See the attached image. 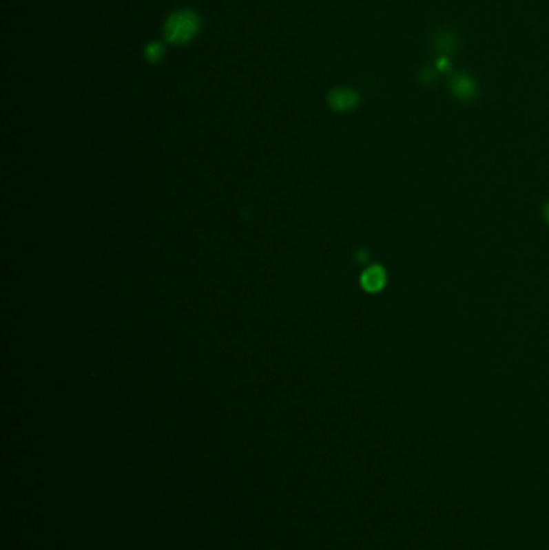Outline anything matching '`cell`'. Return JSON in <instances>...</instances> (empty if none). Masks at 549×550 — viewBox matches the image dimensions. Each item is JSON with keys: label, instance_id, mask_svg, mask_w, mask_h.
Listing matches in <instances>:
<instances>
[{"label": "cell", "instance_id": "obj_8", "mask_svg": "<svg viewBox=\"0 0 549 550\" xmlns=\"http://www.w3.org/2000/svg\"><path fill=\"white\" fill-rule=\"evenodd\" d=\"M438 71L435 70V68H424L422 71H421V81L424 84H432V83H435L437 81V78H438Z\"/></svg>", "mask_w": 549, "mask_h": 550}, {"label": "cell", "instance_id": "obj_9", "mask_svg": "<svg viewBox=\"0 0 549 550\" xmlns=\"http://www.w3.org/2000/svg\"><path fill=\"white\" fill-rule=\"evenodd\" d=\"M544 219H546V222L549 224V202L544 204Z\"/></svg>", "mask_w": 549, "mask_h": 550}, {"label": "cell", "instance_id": "obj_4", "mask_svg": "<svg viewBox=\"0 0 549 550\" xmlns=\"http://www.w3.org/2000/svg\"><path fill=\"white\" fill-rule=\"evenodd\" d=\"M386 284V272L382 266L372 264L362 272L361 275V285L362 288L369 293H377L384 288Z\"/></svg>", "mask_w": 549, "mask_h": 550}, {"label": "cell", "instance_id": "obj_2", "mask_svg": "<svg viewBox=\"0 0 549 550\" xmlns=\"http://www.w3.org/2000/svg\"><path fill=\"white\" fill-rule=\"evenodd\" d=\"M329 107L337 113H348L351 109H355L360 103V97L355 90L348 87H337L333 89L327 97Z\"/></svg>", "mask_w": 549, "mask_h": 550}, {"label": "cell", "instance_id": "obj_6", "mask_svg": "<svg viewBox=\"0 0 549 550\" xmlns=\"http://www.w3.org/2000/svg\"><path fill=\"white\" fill-rule=\"evenodd\" d=\"M165 56V47L160 44V42H150L149 45L145 47V59L150 61V63H158V61Z\"/></svg>", "mask_w": 549, "mask_h": 550}, {"label": "cell", "instance_id": "obj_7", "mask_svg": "<svg viewBox=\"0 0 549 550\" xmlns=\"http://www.w3.org/2000/svg\"><path fill=\"white\" fill-rule=\"evenodd\" d=\"M453 68V63L450 60V56H438L437 63H435V70L438 73H448Z\"/></svg>", "mask_w": 549, "mask_h": 550}, {"label": "cell", "instance_id": "obj_1", "mask_svg": "<svg viewBox=\"0 0 549 550\" xmlns=\"http://www.w3.org/2000/svg\"><path fill=\"white\" fill-rule=\"evenodd\" d=\"M200 20L194 12L183 10L176 12L168 18L165 25V37L171 44L180 45L194 39L198 32Z\"/></svg>", "mask_w": 549, "mask_h": 550}, {"label": "cell", "instance_id": "obj_5", "mask_svg": "<svg viewBox=\"0 0 549 550\" xmlns=\"http://www.w3.org/2000/svg\"><path fill=\"white\" fill-rule=\"evenodd\" d=\"M456 36L450 31L442 30L435 32V36H433V47H435V50L440 54V56H450V54L456 50Z\"/></svg>", "mask_w": 549, "mask_h": 550}, {"label": "cell", "instance_id": "obj_3", "mask_svg": "<svg viewBox=\"0 0 549 550\" xmlns=\"http://www.w3.org/2000/svg\"><path fill=\"white\" fill-rule=\"evenodd\" d=\"M451 92L457 100L461 102H470L477 97L479 94V85H477V81L472 78L469 74L459 73L456 74L451 81Z\"/></svg>", "mask_w": 549, "mask_h": 550}]
</instances>
